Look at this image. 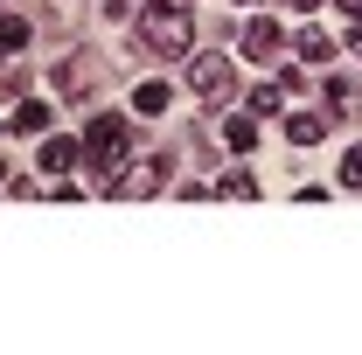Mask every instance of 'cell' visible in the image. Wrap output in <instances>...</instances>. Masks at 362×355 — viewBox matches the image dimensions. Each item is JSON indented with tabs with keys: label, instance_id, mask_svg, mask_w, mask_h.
I'll return each mask as SVG.
<instances>
[{
	"label": "cell",
	"instance_id": "1",
	"mask_svg": "<svg viewBox=\"0 0 362 355\" xmlns=\"http://www.w3.org/2000/svg\"><path fill=\"white\" fill-rule=\"evenodd\" d=\"M188 35H195L188 0H153L146 21H139V42L153 49V56H188Z\"/></svg>",
	"mask_w": 362,
	"mask_h": 355
},
{
	"label": "cell",
	"instance_id": "2",
	"mask_svg": "<svg viewBox=\"0 0 362 355\" xmlns=\"http://www.w3.org/2000/svg\"><path fill=\"white\" fill-rule=\"evenodd\" d=\"M126 146H133V126H126L119 112H105V119H90V133H84V161H90V168H105V175H119V161H126Z\"/></svg>",
	"mask_w": 362,
	"mask_h": 355
},
{
	"label": "cell",
	"instance_id": "3",
	"mask_svg": "<svg viewBox=\"0 0 362 355\" xmlns=\"http://www.w3.org/2000/svg\"><path fill=\"white\" fill-rule=\"evenodd\" d=\"M188 91L202 105H223L230 91H237V63L230 56H188Z\"/></svg>",
	"mask_w": 362,
	"mask_h": 355
},
{
	"label": "cell",
	"instance_id": "4",
	"mask_svg": "<svg viewBox=\"0 0 362 355\" xmlns=\"http://www.w3.org/2000/svg\"><path fill=\"white\" fill-rule=\"evenodd\" d=\"M160 181H168V153H153V161H139V168H126V175H112V195L133 202V195H153Z\"/></svg>",
	"mask_w": 362,
	"mask_h": 355
},
{
	"label": "cell",
	"instance_id": "5",
	"mask_svg": "<svg viewBox=\"0 0 362 355\" xmlns=\"http://www.w3.org/2000/svg\"><path fill=\"white\" fill-rule=\"evenodd\" d=\"M279 42H286V35H279V21H244V56H251V63H272Z\"/></svg>",
	"mask_w": 362,
	"mask_h": 355
},
{
	"label": "cell",
	"instance_id": "6",
	"mask_svg": "<svg viewBox=\"0 0 362 355\" xmlns=\"http://www.w3.org/2000/svg\"><path fill=\"white\" fill-rule=\"evenodd\" d=\"M320 133H327V119H314V112H293L286 119V139L293 146H320Z\"/></svg>",
	"mask_w": 362,
	"mask_h": 355
},
{
	"label": "cell",
	"instance_id": "7",
	"mask_svg": "<svg viewBox=\"0 0 362 355\" xmlns=\"http://www.w3.org/2000/svg\"><path fill=\"white\" fill-rule=\"evenodd\" d=\"M223 146H230V153H251V146H258V119H251V112L230 119V126H223Z\"/></svg>",
	"mask_w": 362,
	"mask_h": 355
},
{
	"label": "cell",
	"instance_id": "8",
	"mask_svg": "<svg viewBox=\"0 0 362 355\" xmlns=\"http://www.w3.org/2000/svg\"><path fill=\"white\" fill-rule=\"evenodd\" d=\"M49 126V105L42 98H21V105H14V133H42Z\"/></svg>",
	"mask_w": 362,
	"mask_h": 355
},
{
	"label": "cell",
	"instance_id": "9",
	"mask_svg": "<svg viewBox=\"0 0 362 355\" xmlns=\"http://www.w3.org/2000/svg\"><path fill=\"white\" fill-rule=\"evenodd\" d=\"M42 168H49V175L77 168V139H42Z\"/></svg>",
	"mask_w": 362,
	"mask_h": 355
},
{
	"label": "cell",
	"instance_id": "10",
	"mask_svg": "<svg viewBox=\"0 0 362 355\" xmlns=\"http://www.w3.org/2000/svg\"><path fill=\"white\" fill-rule=\"evenodd\" d=\"M56 91H63V98H84V91H90L84 63H56Z\"/></svg>",
	"mask_w": 362,
	"mask_h": 355
},
{
	"label": "cell",
	"instance_id": "11",
	"mask_svg": "<svg viewBox=\"0 0 362 355\" xmlns=\"http://www.w3.org/2000/svg\"><path fill=\"white\" fill-rule=\"evenodd\" d=\"M0 49H7V56L28 49V21H21V14H0Z\"/></svg>",
	"mask_w": 362,
	"mask_h": 355
},
{
	"label": "cell",
	"instance_id": "12",
	"mask_svg": "<svg viewBox=\"0 0 362 355\" xmlns=\"http://www.w3.org/2000/svg\"><path fill=\"white\" fill-rule=\"evenodd\" d=\"M133 105L146 112V119H160V112H168V84H139V91H133Z\"/></svg>",
	"mask_w": 362,
	"mask_h": 355
},
{
	"label": "cell",
	"instance_id": "13",
	"mask_svg": "<svg viewBox=\"0 0 362 355\" xmlns=\"http://www.w3.org/2000/svg\"><path fill=\"white\" fill-rule=\"evenodd\" d=\"M327 35H320V28H300V56H307V63H327Z\"/></svg>",
	"mask_w": 362,
	"mask_h": 355
},
{
	"label": "cell",
	"instance_id": "14",
	"mask_svg": "<svg viewBox=\"0 0 362 355\" xmlns=\"http://www.w3.org/2000/svg\"><path fill=\"white\" fill-rule=\"evenodd\" d=\"M327 112H334V119H341V112H356V91L341 84V77H327Z\"/></svg>",
	"mask_w": 362,
	"mask_h": 355
},
{
	"label": "cell",
	"instance_id": "15",
	"mask_svg": "<svg viewBox=\"0 0 362 355\" xmlns=\"http://www.w3.org/2000/svg\"><path fill=\"white\" fill-rule=\"evenodd\" d=\"M286 105V84H258L251 91V112H279Z\"/></svg>",
	"mask_w": 362,
	"mask_h": 355
},
{
	"label": "cell",
	"instance_id": "16",
	"mask_svg": "<svg viewBox=\"0 0 362 355\" xmlns=\"http://www.w3.org/2000/svg\"><path fill=\"white\" fill-rule=\"evenodd\" d=\"M341 181H349V188H362V146H349V153H341Z\"/></svg>",
	"mask_w": 362,
	"mask_h": 355
},
{
	"label": "cell",
	"instance_id": "17",
	"mask_svg": "<svg viewBox=\"0 0 362 355\" xmlns=\"http://www.w3.org/2000/svg\"><path fill=\"white\" fill-rule=\"evenodd\" d=\"M216 195H258V181H251V175H244V168H237V175H230L223 188H216Z\"/></svg>",
	"mask_w": 362,
	"mask_h": 355
},
{
	"label": "cell",
	"instance_id": "18",
	"mask_svg": "<svg viewBox=\"0 0 362 355\" xmlns=\"http://www.w3.org/2000/svg\"><path fill=\"white\" fill-rule=\"evenodd\" d=\"M341 14H349V21H362V0H341Z\"/></svg>",
	"mask_w": 362,
	"mask_h": 355
},
{
	"label": "cell",
	"instance_id": "19",
	"mask_svg": "<svg viewBox=\"0 0 362 355\" xmlns=\"http://www.w3.org/2000/svg\"><path fill=\"white\" fill-rule=\"evenodd\" d=\"M349 49H356V56H362V28H349Z\"/></svg>",
	"mask_w": 362,
	"mask_h": 355
},
{
	"label": "cell",
	"instance_id": "20",
	"mask_svg": "<svg viewBox=\"0 0 362 355\" xmlns=\"http://www.w3.org/2000/svg\"><path fill=\"white\" fill-rule=\"evenodd\" d=\"M237 7H258V0H237Z\"/></svg>",
	"mask_w": 362,
	"mask_h": 355
},
{
	"label": "cell",
	"instance_id": "21",
	"mask_svg": "<svg viewBox=\"0 0 362 355\" xmlns=\"http://www.w3.org/2000/svg\"><path fill=\"white\" fill-rule=\"evenodd\" d=\"M0 181H7V168H0Z\"/></svg>",
	"mask_w": 362,
	"mask_h": 355
}]
</instances>
